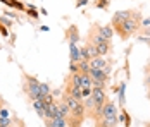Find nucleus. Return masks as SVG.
Returning a JSON list of instances; mask_svg holds the SVG:
<instances>
[{
  "label": "nucleus",
  "instance_id": "f257e3e1",
  "mask_svg": "<svg viewBox=\"0 0 150 127\" xmlns=\"http://www.w3.org/2000/svg\"><path fill=\"white\" fill-rule=\"evenodd\" d=\"M142 12L140 11H133V14L129 15L126 21H122L119 24H116V26H112L114 28V33H117L119 34L121 40H128L129 36H133L136 34L140 28H142Z\"/></svg>",
  "mask_w": 150,
  "mask_h": 127
},
{
  "label": "nucleus",
  "instance_id": "f03ea898",
  "mask_svg": "<svg viewBox=\"0 0 150 127\" xmlns=\"http://www.w3.org/2000/svg\"><path fill=\"white\" fill-rule=\"evenodd\" d=\"M24 81H26V93H28V96L30 100H40V81L35 77V76H26L24 74Z\"/></svg>",
  "mask_w": 150,
  "mask_h": 127
},
{
  "label": "nucleus",
  "instance_id": "7ed1b4c3",
  "mask_svg": "<svg viewBox=\"0 0 150 127\" xmlns=\"http://www.w3.org/2000/svg\"><path fill=\"white\" fill-rule=\"evenodd\" d=\"M91 98L95 101V105H104L107 101V95H105L104 88H93L91 89Z\"/></svg>",
  "mask_w": 150,
  "mask_h": 127
},
{
  "label": "nucleus",
  "instance_id": "20e7f679",
  "mask_svg": "<svg viewBox=\"0 0 150 127\" xmlns=\"http://www.w3.org/2000/svg\"><path fill=\"white\" fill-rule=\"evenodd\" d=\"M131 14H133V11H131V9H126V11H117V12H114V15H112L110 24H112V26H116V24H119V22H122V21H126V19H128Z\"/></svg>",
  "mask_w": 150,
  "mask_h": 127
},
{
  "label": "nucleus",
  "instance_id": "39448f33",
  "mask_svg": "<svg viewBox=\"0 0 150 127\" xmlns=\"http://www.w3.org/2000/svg\"><path fill=\"white\" fill-rule=\"evenodd\" d=\"M95 28L100 33V36H104L105 40H112V36H114V28H112V24H105V26L95 24Z\"/></svg>",
  "mask_w": 150,
  "mask_h": 127
},
{
  "label": "nucleus",
  "instance_id": "423d86ee",
  "mask_svg": "<svg viewBox=\"0 0 150 127\" xmlns=\"http://www.w3.org/2000/svg\"><path fill=\"white\" fill-rule=\"evenodd\" d=\"M114 115H117V108H116V105L112 101L107 100L104 108H102V119H105V117H114Z\"/></svg>",
  "mask_w": 150,
  "mask_h": 127
},
{
  "label": "nucleus",
  "instance_id": "0eeeda50",
  "mask_svg": "<svg viewBox=\"0 0 150 127\" xmlns=\"http://www.w3.org/2000/svg\"><path fill=\"white\" fill-rule=\"evenodd\" d=\"M54 117H59V108H57V103L54 101L52 105H47L45 107V120H50V119H54Z\"/></svg>",
  "mask_w": 150,
  "mask_h": 127
},
{
  "label": "nucleus",
  "instance_id": "6e6552de",
  "mask_svg": "<svg viewBox=\"0 0 150 127\" xmlns=\"http://www.w3.org/2000/svg\"><path fill=\"white\" fill-rule=\"evenodd\" d=\"M47 127H66L67 126V119L64 117H54L50 120H45Z\"/></svg>",
  "mask_w": 150,
  "mask_h": 127
},
{
  "label": "nucleus",
  "instance_id": "1a4fd4ad",
  "mask_svg": "<svg viewBox=\"0 0 150 127\" xmlns=\"http://www.w3.org/2000/svg\"><path fill=\"white\" fill-rule=\"evenodd\" d=\"M67 40H69L71 45H76V43L79 41V33H78V28H76L74 24L69 26V29H67Z\"/></svg>",
  "mask_w": 150,
  "mask_h": 127
},
{
  "label": "nucleus",
  "instance_id": "9d476101",
  "mask_svg": "<svg viewBox=\"0 0 150 127\" xmlns=\"http://www.w3.org/2000/svg\"><path fill=\"white\" fill-rule=\"evenodd\" d=\"M4 5H7V7H11V9H14V11H26V7H24V4L23 2H19V0H0Z\"/></svg>",
  "mask_w": 150,
  "mask_h": 127
},
{
  "label": "nucleus",
  "instance_id": "9b49d317",
  "mask_svg": "<svg viewBox=\"0 0 150 127\" xmlns=\"http://www.w3.org/2000/svg\"><path fill=\"white\" fill-rule=\"evenodd\" d=\"M88 64H90V69H104L107 60H105V57H95V58H91Z\"/></svg>",
  "mask_w": 150,
  "mask_h": 127
},
{
  "label": "nucleus",
  "instance_id": "f8f14e48",
  "mask_svg": "<svg viewBox=\"0 0 150 127\" xmlns=\"http://www.w3.org/2000/svg\"><path fill=\"white\" fill-rule=\"evenodd\" d=\"M90 76L93 81H102V83H105L109 77L104 74V71L102 69H90Z\"/></svg>",
  "mask_w": 150,
  "mask_h": 127
},
{
  "label": "nucleus",
  "instance_id": "ddd939ff",
  "mask_svg": "<svg viewBox=\"0 0 150 127\" xmlns=\"http://www.w3.org/2000/svg\"><path fill=\"white\" fill-rule=\"evenodd\" d=\"M117 122H119L117 115H114V117H105V119H102V122L98 124V127H116Z\"/></svg>",
  "mask_w": 150,
  "mask_h": 127
},
{
  "label": "nucleus",
  "instance_id": "4468645a",
  "mask_svg": "<svg viewBox=\"0 0 150 127\" xmlns=\"http://www.w3.org/2000/svg\"><path fill=\"white\" fill-rule=\"evenodd\" d=\"M69 96L76 98L78 101H83V96H81V88H76V86H69L67 84V91H66Z\"/></svg>",
  "mask_w": 150,
  "mask_h": 127
},
{
  "label": "nucleus",
  "instance_id": "2eb2a0df",
  "mask_svg": "<svg viewBox=\"0 0 150 127\" xmlns=\"http://www.w3.org/2000/svg\"><path fill=\"white\" fill-rule=\"evenodd\" d=\"M117 95H119V107L124 108V103H126V83H121L119 84Z\"/></svg>",
  "mask_w": 150,
  "mask_h": 127
},
{
  "label": "nucleus",
  "instance_id": "dca6fc26",
  "mask_svg": "<svg viewBox=\"0 0 150 127\" xmlns=\"http://www.w3.org/2000/svg\"><path fill=\"white\" fill-rule=\"evenodd\" d=\"M33 107H35L36 113H38L42 119L45 117V105H43V101H42V100H33Z\"/></svg>",
  "mask_w": 150,
  "mask_h": 127
},
{
  "label": "nucleus",
  "instance_id": "f3484780",
  "mask_svg": "<svg viewBox=\"0 0 150 127\" xmlns=\"http://www.w3.org/2000/svg\"><path fill=\"white\" fill-rule=\"evenodd\" d=\"M57 108H59V117H64V119H67V117L71 115V110H69V107H67L64 101L57 103Z\"/></svg>",
  "mask_w": 150,
  "mask_h": 127
},
{
  "label": "nucleus",
  "instance_id": "a211bd4d",
  "mask_svg": "<svg viewBox=\"0 0 150 127\" xmlns=\"http://www.w3.org/2000/svg\"><path fill=\"white\" fill-rule=\"evenodd\" d=\"M85 48H86V53H88V57H90V60H91V58H95V57H100V55H98V52H97V46H95V45H91L90 41H86ZM90 60H88V62H90Z\"/></svg>",
  "mask_w": 150,
  "mask_h": 127
},
{
  "label": "nucleus",
  "instance_id": "6ab92c4d",
  "mask_svg": "<svg viewBox=\"0 0 150 127\" xmlns=\"http://www.w3.org/2000/svg\"><path fill=\"white\" fill-rule=\"evenodd\" d=\"M97 52H98L100 57H105L110 52V41H105V43H102V45H98V46H97Z\"/></svg>",
  "mask_w": 150,
  "mask_h": 127
},
{
  "label": "nucleus",
  "instance_id": "aec40b11",
  "mask_svg": "<svg viewBox=\"0 0 150 127\" xmlns=\"http://www.w3.org/2000/svg\"><path fill=\"white\" fill-rule=\"evenodd\" d=\"M79 46L78 45H71V62H79Z\"/></svg>",
  "mask_w": 150,
  "mask_h": 127
},
{
  "label": "nucleus",
  "instance_id": "412c9836",
  "mask_svg": "<svg viewBox=\"0 0 150 127\" xmlns=\"http://www.w3.org/2000/svg\"><path fill=\"white\" fill-rule=\"evenodd\" d=\"M78 69H79L81 74H90V64L86 60H79L78 62Z\"/></svg>",
  "mask_w": 150,
  "mask_h": 127
},
{
  "label": "nucleus",
  "instance_id": "4be33fe9",
  "mask_svg": "<svg viewBox=\"0 0 150 127\" xmlns=\"http://www.w3.org/2000/svg\"><path fill=\"white\" fill-rule=\"evenodd\" d=\"M26 14L30 15L31 19H38V17H40L38 11L35 9V5H28V7H26Z\"/></svg>",
  "mask_w": 150,
  "mask_h": 127
},
{
  "label": "nucleus",
  "instance_id": "5701e85b",
  "mask_svg": "<svg viewBox=\"0 0 150 127\" xmlns=\"http://www.w3.org/2000/svg\"><path fill=\"white\" fill-rule=\"evenodd\" d=\"M83 105H85V108H86V110H93V108H95V101H93L91 96H88V98L83 100Z\"/></svg>",
  "mask_w": 150,
  "mask_h": 127
},
{
  "label": "nucleus",
  "instance_id": "b1692460",
  "mask_svg": "<svg viewBox=\"0 0 150 127\" xmlns=\"http://www.w3.org/2000/svg\"><path fill=\"white\" fill-rule=\"evenodd\" d=\"M109 4H110V0H97L93 5H95V9H107Z\"/></svg>",
  "mask_w": 150,
  "mask_h": 127
},
{
  "label": "nucleus",
  "instance_id": "393cba45",
  "mask_svg": "<svg viewBox=\"0 0 150 127\" xmlns=\"http://www.w3.org/2000/svg\"><path fill=\"white\" fill-rule=\"evenodd\" d=\"M0 22H2L5 28H12V26H14V21L9 19V17H5V15H0Z\"/></svg>",
  "mask_w": 150,
  "mask_h": 127
},
{
  "label": "nucleus",
  "instance_id": "a878e982",
  "mask_svg": "<svg viewBox=\"0 0 150 127\" xmlns=\"http://www.w3.org/2000/svg\"><path fill=\"white\" fill-rule=\"evenodd\" d=\"M42 101H43V105H52V103H54V95H52V93H48V95H43V96H42Z\"/></svg>",
  "mask_w": 150,
  "mask_h": 127
},
{
  "label": "nucleus",
  "instance_id": "bb28decb",
  "mask_svg": "<svg viewBox=\"0 0 150 127\" xmlns=\"http://www.w3.org/2000/svg\"><path fill=\"white\" fill-rule=\"evenodd\" d=\"M40 98L43 96V95H48L50 93V88H48V84H45V83H40Z\"/></svg>",
  "mask_w": 150,
  "mask_h": 127
},
{
  "label": "nucleus",
  "instance_id": "cd10ccee",
  "mask_svg": "<svg viewBox=\"0 0 150 127\" xmlns=\"http://www.w3.org/2000/svg\"><path fill=\"white\" fill-rule=\"evenodd\" d=\"M79 57H81V60H90V57H88V53H86V48L85 46H79Z\"/></svg>",
  "mask_w": 150,
  "mask_h": 127
},
{
  "label": "nucleus",
  "instance_id": "c85d7f7f",
  "mask_svg": "<svg viewBox=\"0 0 150 127\" xmlns=\"http://www.w3.org/2000/svg\"><path fill=\"white\" fill-rule=\"evenodd\" d=\"M91 89H93V88H81V96H83V100L91 96Z\"/></svg>",
  "mask_w": 150,
  "mask_h": 127
},
{
  "label": "nucleus",
  "instance_id": "c756f323",
  "mask_svg": "<svg viewBox=\"0 0 150 127\" xmlns=\"http://www.w3.org/2000/svg\"><path fill=\"white\" fill-rule=\"evenodd\" d=\"M122 119L126 120V124H124V127H129V126H131V119H129V115H128V112H126L124 108H122Z\"/></svg>",
  "mask_w": 150,
  "mask_h": 127
},
{
  "label": "nucleus",
  "instance_id": "7c9ffc66",
  "mask_svg": "<svg viewBox=\"0 0 150 127\" xmlns=\"http://www.w3.org/2000/svg\"><path fill=\"white\" fill-rule=\"evenodd\" d=\"M69 71H71V74L79 72V69H78V62H71V64H69Z\"/></svg>",
  "mask_w": 150,
  "mask_h": 127
},
{
  "label": "nucleus",
  "instance_id": "2f4dec72",
  "mask_svg": "<svg viewBox=\"0 0 150 127\" xmlns=\"http://www.w3.org/2000/svg\"><path fill=\"white\" fill-rule=\"evenodd\" d=\"M86 4H88V0H76V9H81V7H85V5H86Z\"/></svg>",
  "mask_w": 150,
  "mask_h": 127
},
{
  "label": "nucleus",
  "instance_id": "473e14b6",
  "mask_svg": "<svg viewBox=\"0 0 150 127\" xmlns=\"http://www.w3.org/2000/svg\"><path fill=\"white\" fill-rule=\"evenodd\" d=\"M102 71H104V74L107 76V77L110 76V71H112V69H110V62H107V64H105V67L102 69Z\"/></svg>",
  "mask_w": 150,
  "mask_h": 127
},
{
  "label": "nucleus",
  "instance_id": "72a5a7b5",
  "mask_svg": "<svg viewBox=\"0 0 150 127\" xmlns=\"http://www.w3.org/2000/svg\"><path fill=\"white\" fill-rule=\"evenodd\" d=\"M0 34H2V36H9V31H7V28H5L2 22H0Z\"/></svg>",
  "mask_w": 150,
  "mask_h": 127
},
{
  "label": "nucleus",
  "instance_id": "f704fd0d",
  "mask_svg": "<svg viewBox=\"0 0 150 127\" xmlns=\"http://www.w3.org/2000/svg\"><path fill=\"white\" fill-rule=\"evenodd\" d=\"M149 26H150V19H149V17L142 19V28H149Z\"/></svg>",
  "mask_w": 150,
  "mask_h": 127
},
{
  "label": "nucleus",
  "instance_id": "c9c22d12",
  "mask_svg": "<svg viewBox=\"0 0 150 127\" xmlns=\"http://www.w3.org/2000/svg\"><path fill=\"white\" fill-rule=\"evenodd\" d=\"M145 84H147V88L150 89V72H147V77H145Z\"/></svg>",
  "mask_w": 150,
  "mask_h": 127
},
{
  "label": "nucleus",
  "instance_id": "e433bc0d",
  "mask_svg": "<svg viewBox=\"0 0 150 127\" xmlns=\"http://www.w3.org/2000/svg\"><path fill=\"white\" fill-rule=\"evenodd\" d=\"M5 15H9V17H12V19H17V15L14 12H11V11H5Z\"/></svg>",
  "mask_w": 150,
  "mask_h": 127
},
{
  "label": "nucleus",
  "instance_id": "4c0bfd02",
  "mask_svg": "<svg viewBox=\"0 0 150 127\" xmlns=\"http://www.w3.org/2000/svg\"><path fill=\"white\" fill-rule=\"evenodd\" d=\"M143 34H145V36H150V28H145V29H143Z\"/></svg>",
  "mask_w": 150,
  "mask_h": 127
},
{
  "label": "nucleus",
  "instance_id": "58836bf2",
  "mask_svg": "<svg viewBox=\"0 0 150 127\" xmlns=\"http://www.w3.org/2000/svg\"><path fill=\"white\" fill-rule=\"evenodd\" d=\"M21 126H23V124H19V126H9V127H21Z\"/></svg>",
  "mask_w": 150,
  "mask_h": 127
},
{
  "label": "nucleus",
  "instance_id": "ea45409f",
  "mask_svg": "<svg viewBox=\"0 0 150 127\" xmlns=\"http://www.w3.org/2000/svg\"><path fill=\"white\" fill-rule=\"evenodd\" d=\"M145 127H150V124H145Z\"/></svg>",
  "mask_w": 150,
  "mask_h": 127
},
{
  "label": "nucleus",
  "instance_id": "a19ab883",
  "mask_svg": "<svg viewBox=\"0 0 150 127\" xmlns=\"http://www.w3.org/2000/svg\"><path fill=\"white\" fill-rule=\"evenodd\" d=\"M149 100H150V91H149Z\"/></svg>",
  "mask_w": 150,
  "mask_h": 127
},
{
  "label": "nucleus",
  "instance_id": "79ce46f5",
  "mask_svg": "<svg viewBox=\"0 0 150 127\" xmlns=\"http://www.w3.org/2000/svg\"><path fill=\"white\" fill-rule=\"evenodd\" d=\"M66 127H69V126H66Z\"/></svg>",
  "mask_w": 150,
  "mask_h": 127
}]
</instances>
